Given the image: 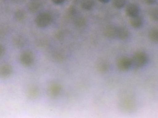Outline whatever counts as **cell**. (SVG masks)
Returning a JSON list of instances; mask_svg holds the SVG:
<instances>
[{
  "mask_svg": "<svg viewBox=\"0 0 158 118\" xmlns=\"http://www.w3.org/2000/svg\"><path fill=\"white\" fill-rule=\"evenodd\" d=\"M131 59L133 65L138 68H141L145 66L148 61L147 53L141 51L135 53Z\"/></svg>",
  "mask_w": 158,
  "mask_h": 118,
  "instance_id": "cell-1",
  "label": "cell"
},
{
  "mask_svg": "<svg viewBox=\"0 0 158 118\" xmlns=\"http://www.w3.org/2000/svg\"><path fill=\"white\" fill-rule=\"evenodd\" d=\"M133 65L132 59L127 56H123L119 58L116 64L117 68L123 72L130 70Z\"/></svg>",
  "mask_w": 158,
  "mask_h": 118,
  "instance_id": "cell-2",
  "label": "cell"
},
{
  "mask_svg": "<svg viewBox=\"0 0 158 118\" xmlns=\"http://www.w3.org/2000/svg\"><path fill=\"white\" fill-rule=\"evenodd\" d=\"M139 7L135 4H129L126 8V14L127 16L130 18L139 15Z\"/></svg>",
  "mask_w": 158,
  "mask_h": 118,
  "instance_id": "cell-3",
  "label": "cell"
},
{
  "mask_svg": "<svg viewBox=\"0 0 158 118\" xmlns=\"http://www.w3.org/2000/svg\"><path fill=\"white\" fill-rule=\"evenodd\" d=\"M130 37V33L127 29L123 27H117L116 37L121 40L125 41L127 40Z\"/></svg>",
  "mask_w": 158,
  "mask_h": 118,
  "instance_id": "cell-4",
  "label": "cell"
},
{
  "mask_svg": "<svg viewBox=\"0 0 158 118\" xmlns=\"http://www.w3.org/2000/svg\"><path fill=\"white\" fill-rule=\"evenodd\" d=\"M104 34L105 37L108 38L110 39L115 38L117 34V27L114 26H109L104 30Z\"/></svg>",
  "mask_w": 158,
  "mask_h": 118,
  "instance_id": "cell-5",
  "label": "cell"
},
{
  "mask_svg": "<svg viewBox=\"0 0 158 118\" xmlns=\"http://www.w3.org/2000/svg\"><path fill=\"white\" fill-rule=\"evenodd\" d=\"M129 22L130 25L135 29L139 28L143 25V19L139 15L131 18Z\"/></svg>",
  "mask_w": 158,
  "mask_h": 118,
  "instance_id": "cell-6",
  "label": "cell"
},
{
  "mask_svg": "<svg viewBox=\"0 0 158 118\" xmlns=\"http://www.w3.org/2000/svg\"><path fill=\"white\" fill-rule=\"evenodd\" d=\"M97 68L100 73H105L109 71L110 65L106 61H100L97 64Z\"/></svg>",
  "mask_w": 158,
  "mask_h": 118,
  "instance_id": "cell-7",
  "label": "cell"
},
{
  "mask_svg": "<svg viewBox=\"0 0 158 118\" xmlns=\"http://www.w3.org/2000/svg\"><path fill=\"white\" fill-rule=\"evenodd\" d=\"M150 40L152 42L157 43L158 40V30L157 28L152 29L148 33Z\"/></svg>",
  "mask_w": 158,
  "mask_h": 118,
  "instance_id": "cell-8",
  "label": "cell"
},
{
  "mask_svg": "<svg viewBox=\"0 0 158 118\" xmlns=\"http://www.w3.org/2000/svg\"><path fill=\"white\" fill-rule=\"evenodd\" d=\"M95 2L93 0H83L81 3L82 8L85 10H90L94 7Z\"/></svg>",
  "mask_w": 158,
  "mask_h": 118,
  "instance_id": "cell-9",
  "label": "cell"
},
{
  "mask_svg": "<svg viewBox=\"0 0 158 118\" xmlns=\"http://www.w3.org/2000/svg\"><path fill=\"white\" fill-rule=\"evenodd\" d=\"M126 3V0H113V5L116 9H120L124 7Z\"/></svg>",
  "mask_w": 158,
  "mask_h": 118,
  "instance_id": "cell-10",
  "label": "cell"
},
{
  "mask_svg": "<svg viewBox=\"0 0 158 118\" xmlns=\"http://www.w3.org/2000/svg\"><path fill=\"white\" fill-rule=\"evenodd\" d=\"M149 16L151 19L157 21L158 18V9L157 8H154L151 10L149 12Z\"/></svg>",
  "mask_w": 158,
  "mask_h": 118,
  "instance_id": "cell-11",
  "label": "cell"
},
{
  "mask_svg": "<svg viewBox=\"0 0 158 118\" xmlns=\"http://www.w3.org/2000/svg\"><path fill=\"white\" fill-rule=\"evenodd\" d=\"M76 25L77 26L81 27L84 26L85 25L86 21L85 18H79L77 19L75 22Z\"/></svg>",
  "mask_w": 158,
  "mask_h": 118,
  "instance_id": "cell-12",
  "label": "cell"
},
{
  "mask_svg": "<svg viewBox=\"0 0 158 118\" xmlns=\"http://www.w3.org/2000/svg\"><path fill=\"white\" fill-rule=\"evenodd\" d=\"M144 1L147 4L153 5L156 3L157 0H144Z\"/></svg>",
  "mask_w": 158,
  "mask_h": 118,
  "instance_id": "cell-13",
  "label": "cell"
},
{
  "mask_svg": "<svg viewBox=\"0 0 158 118\" xmlns=\"http://www.w3.org/2000/svg\"><path fill=\"white\" fill-rule=\"evenodd\" d=\"M54 3L57 5L62 4L63 3L65 0H52Z\"/></svg>",
  "mask_w": 158,
  "mask_h": 118,
  "instance_id": "cell-14",
  "label": "cell"
},
{
  "mask_svg": "<svg viewBox=\"0 0 158 118\" xmlns=\"http://www.w3.org/2000/svg\"><path fill=\"white\" fill-rule=\"evenodd\" d=\"M100 2L102 3H107L109 2L110 0H98Z\"/></svg>",
  "mask_w": 158,
  "mask_h": 118,
  "instance_id": "cell-15",
  "label": "cell"
}]
</instances>
